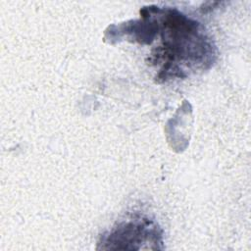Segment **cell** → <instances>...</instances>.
<instances>
[{
    "label": "cell",
    "mask_w": 251,
    "mask_h": 251,
    "mask_svg": "<svg viewBox=\"0 0 251 251\" xmlns=\"http://www.w3.org/2000/svg\"><path fill=\"white\" fill-rule=\"evenodd\" d=\"M162 24V44L152 54L154 64L161 65L158 78L183 77L186 71L205 69L214 62V46L197 22L168 10Z\"/></svg>",
    "instance_id": "cell-1"
},
{
    "label": "cell",
    "mask_w": 251,
    "mask_h": 251,
    "mask_svg": "<svg viewBox=\"0 0 251 251\" xmlns=\"http://www.w3.org/2000/svg\"><path fill=\"white\" fill-rule=\"evenodd\" d=\"M162 231L147 219L123 222L101 236L97 249H161Z\"/></svg>",
    "instance_id": "cell-2"
}]
</instances>
